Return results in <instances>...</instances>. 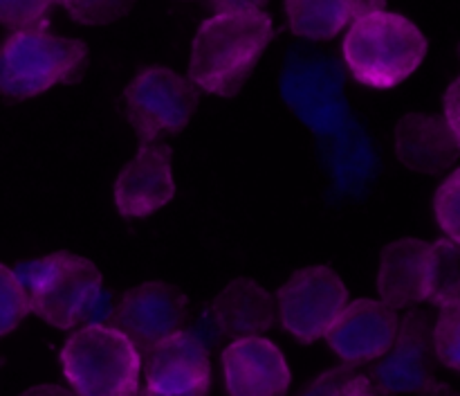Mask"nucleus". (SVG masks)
Instances as JSON below:
<instances>
[{
  "label": "nucleus",
  "instance_id": "18",
  "mask_svg": "<svg viewBox=\"0 0 460 396\" xmlns=\"http://www.w3.org/2000/svg\"><path fill=\"white\" fill-rule=\"evenodd\" d=\"M427 302L438 309L460 306V248L445 237L431 243Z\"/></svg>",
  "mask_w": 460,
  "mask_h": 396
},
{
  "label": "nucleus",
  "instance_id": "24",
  "mask_svg": "<svg viewBox=\"0 0 460 396\" xmlns=\"http://www.w3.org/2000/svg\"><path fill=\"white\" fill-rule=\"evenodd\" d=\"M355 378H358V372L353 367L340 364V367L326 369L317 378H313L299 392V396H349Z\"/></svg>",
  "mask_w": 460,
  "mask_h": 396
},
{
  "label": "nucleus",
  "instance_id": "15",
  "mask_svg": "<svg viewBox=\"0 0 460 396\" xmlns=\"http://www.w3.org/2000/svg\"><path fill=\"white\" fill-rule=\"evenodd\" d=\"M394 148L402 166L416 174L438 176L458 162L460 140L440 115L407 112L395 122Z\"/></svg>",
  "mask_w": 460,
  "mask_h": 396
},
{
  "label": "nucleus",
  "instance_id": "9",
  "mask_svg": "<svg viewBox=\"0 0 460 396\" xmlns=\"http://www.w3.org/2000/svg\"><path fill=\"white\" fill-rule=\"evenodd\" d=\"M189 320V300L169 282H144L117 297L111 327L124 333L139 354L182 331Z\"/></svg>",
  "mask_w": 460,
  "mask_h": 396
},
{
  "label": "nucleus",
  "instance_id": "10",
  "mask_svg": "<svg viewBox=\"0 0 460 396\" xmlns=\"http://www.w3.org/2000/svg\"><path fill=\"white\" fill-rule=\"evenodd\" d=\"M144 396H209L211 354L178 331L142 356Z\"/></svg>",
  "mask_w": 460,
  "mask_h": 396
},
{
  "label": "nucleus",
  "instance_id": "17",
  "mask_svg": "<svg viewBox=\"0 0 460 396\" xmlns=\"http://www.w3.org/2000/svg\"><path fill=\"white\" fill-rule=\"evenodd\" d=\"M377 3L362 0H332V3H308V0H288L283 4L288 27L295 36L305 40H331L349 30L359 14L368 12Z\"/></svg>",
  "mask_w": 460,
  "mask_h": 396
},
{
  "label": "nucleus",
  "instance_id": "7",
  "mask_svg": "<svg viewBox=\"0 0 460 396\" xmlns=\"http://www.w3.org/2000/svg\"><path fill=\"white\" fill-rule=\"evenodd\" d=\"M349 302L344 279L331 266L322 264L295 270L274 295L279 322L304 345L326 338Z\"/></svg>",
  "mask_w": 460,
  "mask_h": 396
},
{
  "label": "nucleus",
  "instance_id": "30",
  "mask_svg": "<svg viewBox=\"0 0 460 396\" xmlns=\"http://www.w3.org/2000/svg\"><path fill=\"white\" fill-rule=\"evenodd\" d=\"M349 396H389L385 394V392L377 390L376 385H373L371 381H368V376H362V374H358V378H355L353 387H350Z\"/></svg>",
  "mask_w": 460,
  "mask_h": 396
},
{
  "label": "nucleus",
  "instance_id": "29",
  "mask_svg": "<svg viewBox=\"0 0 460 396\" xmlns=\"http://www.w3.org/2000/svg\"><path fill=\"white\" fill-rule=\"evenodd\" d=\"M18 396H75L67 387L54 385V382H43V385H34L30 390L21 392Z\"/></svg>",
  "mask_w": 460,
  "mask_h": 396
},
{
  "label": "nucleus",
  "instance_id": "12",
  "mask_svg": "<svg viewBox=\"0 0 460 396\" xmlns=\"http://www.w3.org/2000/svg\"><path fill=\"white\" fill-rule=\"evenodd\" d=\"M398 327V310L373 297H359L344 306L323 340L340 360H344L346 367L355 369L359 364L377 363L394 345Z\"/></svg>",
  "mask_w": 460,
  "mask_h": 396
},
{
  "label": "nucleus",
  "instance_id": "11",
  "mask_svg": "<svg viewBox=\"0 0 460 396\" xmlns=\"http://www.w3.org/2000/svg\"><path fill=\"white\" fill-rule=\"evenodd\" d=\"M173 148L164 142L139 144L121 166L112 187L115 207L124 219H146L175 198Z\"/></svg>",
  "mask_w": 460,
  "mask_h": 396
},
{
  "label": "nucleus",
  "instance_id": "13",
  "mask_svg": "<svg viewBox=\"0 0 460 396\" xmlns=\"http://www.w3.org/2000/svg\"><path fill=\"white\" fill-rule=\"evenodd\" d=\"M227 396H286L292 372L286 354L265 336L232 340L220 354Z\"/></svg>",
  "mask_w": 460,
  "mask_h": 396
},
{
  "label": "nucleus",
  "instance_id": "3",
  "mask_svg": "<svg viewBox=\"0 0 460 396\" xmlns=\"http://www.w3.org/2000/svg\"><path fill=\"white\" fill-rule=\"evenodd\" d=\"M88 43L45 30L13 32L0 43V94L31 99L85 75Z\"/></svg>",
  "mask_w": 460,
  "mask_h": 396
},
{
  "label": "nucleus",
  "instance_id": "6",
  "mask_svg": "<svg viewBox=\"0 0 460 396\" xmlns=\"http://www.w3.org/2000/svg\"><path fill=\"white\" fill-rule=\"evenodd\" d=\"M124 104L139 144H155L162 135L187 129L200 104V90L173 68L148 66L128 81Z\"/></svg>",
  "mask_w": 460,
  "mask_h": 396
},
{
  "label": "nucleus",
  "instance_id": "16",
  "mask_svg": "<svg viewBox=\"0 0 460 396\" xmlns=\"http://www.w3.org/2000/svg\"><path fill=\"white\" fill-rule=\"evenodd\" d=\"M225 336L232 340L263 336L277 322L274 297L256 279L236 277L209 304Z\"/></svg>",
  "mask_w": 460,
  "mask_h": 396
},
{
  "label": "nucleus",
  "instance_id": "21",
  "mask_svg": "<svg viewBox=\"0 0 460 396\" xmlns=\"http://www.w3.org/2000/svg\"><path fill=\"white\" fill-rule=\"evenodd\" d=\"M458 327H460V306L440 309L438 320L431 324V345H434L436 363L452 369V372H458L460 369Z\"/></svg>",
  "mask_w": 460,
  "mask_h": 396
},
{
  "label": "nucleus",
  "instance_id": "19",
  "mask_svg": "<svg viewBox=\"0 0 460 396\" xmlns=\"http://www.w3.org/2000/svg\"><path fill=\"white\" fill-rule=\"evenodd\" d=\"M30 313V300L13 270L0 261V338L16 331Z\"/></svg>",
  "mask_w": 460,
  "mask_h": 396
},
{
  "label": "nucleus",
  "instance_id": "1",
  "mask_svg": "<svg viewBox=\"0 0 460 396\" xmlns=\"http://www.w3.org/2000/svg\"><path fill=\"white\" fill-rule=\"evenodd\" d=\"M274 39V18L265 7L211 14L191 40L187 79L200 93L236 97Z\"/></svg>",
  "mask_w": 460,
  "mask_h": 396
},
{
  "label": "nucleus",
  "instance_id": "25",
  "mask_svg": "<svg viewBox=\"0 0 460 396\" xmlns=\"http://www.w3.org/2000/svg\"><path fill=\"white\" fill-rule=\"evenodd\" d=\"M184 331H187L189 336L202 346V349L209 351V354L211 349H214V346L225 338L223 328H220L218 320H216L214 310H211L209 306H202L198 313H193L191 322L184 324Z\"/></svg>",
  "mask_w": 460,
  "mask_h": 396
},
{
  "label": "nucleus",
  "instance_id": "5",
  "mask_svg": "<svg viewBox=\"0 0 460 396\" xmlns=\"http://www.w3.org/2000/svg\"><path fill=\"white\" fill-rule=\"evenodd\" d=\"M12 270L25 288L30 313L58 331H70L81 324L85 309L103 288L102 270L85 256L67 250L21 261Z\"/></svg>",
  "mask_w": 460,
  "mask_h": 396
},
{
  "label": "nucleus",
  "instance_id": "2",
  "mask_svg": "<svg viewBox=\"0 0 460 396\" xmlns=\"http://www.w3.org/2000/svg\"><path fill=\"white\" fill-rule=\"evenodd\" d=\"M429 40L409 16L377 3L359 14L341 40V58L358 84L391 90L404 84L425 63Z\"/></svg>",
  "mask_w": 460,
  "mask_h": 396
},
{
  "label": "nucleus",
  "instance_id": "26",
  "mask_svg": "<svg viewBox=\"0 0 460 396\" xmlns=\"http://www.w3.org/2000/svg\"><path fill=\"white\" fill-rule=\"evenodd\" d=\"M117 295L111 292L108 288H102V291L94 295V300L90 302V306L84 313V327H111L112 313H115Z\"/></svg>",
  "mask_w": 460,
  "mask_h": 396
},
{
  "label": "nucleus",
  "instance_id": "31",
  "mask_svg": "<svg viewBox=\"0 0 460 396\" xmlns=\"http://www.w3.org/2000/svg\"><path fill=\"white\" fill-rule=\"evenodd\" d=\"M418 396H456V394H452L447 387H443V390H438V392H427V394H418Z\"/></svg>",
  "mask_w": 460,
  "mask_h": 396
},
{
  "label": "nucleus",
  "instance_id": "27",
  "mask_svg": "<svg viewBox=\"0 0 460 396\" xmlns=\"http://www.w3.org/2000/svg\"><path fill=\"white\" fill-rule=\"evenodd\" d=\"M447 129L460 140V79H454L449 84L447 93L443 97V115Z\"/></svg>",
  "mask_w": 460,
  "mask_h": 396
},
{
  "label": "nucleus",
  "instance_id": "23",
  "mask_svg": "<svg viewBox=\"0 0 460 396\" xmlns=\"http://www.w3.org/2000/svg\"><path fill=\"white\" fill-rule=\"evenodd\" d=\"M458 201H460V171L452 169V174L438 184L434 194V216L438 228L443 230L445 238L452 243H460V216H458Z\"/></svg>",
  "mask_w": 460,
  "mask_h": 396
},
{
  "label": "nucleus",
  "instance_id": "14",
  "mask_svg": "<svg viewBox=\"0 0 460 396\" xmlns=\"http://www.w3.org/2000/svg\"><path fill=\"white\" fill-rule=\"evenodd\" d=\"M431 243L404 237L382 248L377 268V292L389 309H416L429 295Z\"/></svg>",
  "mask_w": 460,
  "mask_h": 396
},
{
  "label": "nucleus",
  "instance_id": "22",
  "mask_svg": "<svg viewBox=\"0 0 460 396\" xmlns=\"http://www.w3.org/2000/svg\"><path fill=\"white\" fill-rule=\"evenodd\" d=\"M58 4L70 14L76 25L84 27L111 25L133 9V4L124 0H61Z\"/></svg>",
  "mask_w": 460,
  "mask_h": 396
},
{
  "label": "nucleus",
  "instance_id": "20",
  "mask_svg": "<svg viewBox=\"0 0 460 396\" xmlns=\"http://www.w3.org/2000/svg\"><path fill=\"white\" fill-rule=\"evenodd\" d=\"M52 0H0V25L13 32L45 30L49 27Z\"/></svg>",
  "mask_w": 460,
  "mask_h": 396
},
{
  "label": "nucleus",
  "instance_id": "8",
  "mask_svg": "<svg viewBox=\"0 0 460 396\" xmlns=\"http://www.w3.org/2000/svg\"><path fill=\"white\" fill-rule=\"evenodd\" d=\"M431 315L411 309L400 320L394 345L373 364L368 381L389 396L427 394L443 390L436 381V356L431 345Z\"/></svg>",
  "mask_w": 460,
  "mask_h": 396
},
{
  "label": "nucleus",
  "instance_id": "28",
  "mask_svg": "<svg viewBox=\"0 0 460 396\" xmlns=\"http://www.w3.org/2000/svg\"><path fill=\"white\" fill-rule=\"evenodd\" d=\"M261 7H265V3H259V0H218V3H209V9H214V14L250 12V9Z\"/></svg>",
  "mask_w": 460,
  "mask_h": 396
},
{
  "label": "nucleus",
  "instance_id": "4",
  "mask_svg": "<svg viewBox=\"0 0 460 396\" xmlns=\"http://www.w3.org/2000/svg\"><path fill=\"white\" fill-rule=\"evenodd\" d=\"M61 369L75 396H137L142 354L115 327H81L61 346Z\"/></svg>",
  "mask_w": 460,
  "mask_h": 396
}]
</instances>
